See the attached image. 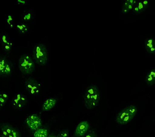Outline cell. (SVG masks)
Listing matches in <instances>:
<instances>
[{"instance_id":"e0dca14e","label":"cell","mask_w":155,"mask_h":137,"mask_svg":"<svg viewBox=\"0 0 155 137\" xmlns=\"http://www.w3.org/2000/svg\"><path fill=\"white\" fill-rule=\"evenodd\" d=\"M2 43H3V45L5 49L6 50H10L11 48V47L12 46V44L6 39L5 36H4L2 37Z\"/></svg>"},{"instance_id":"ffe728a7","label":"cell","mask_w":155,"mask_h":137,"mask_svg":"<svg viewBox=\"0 0 155 137\" xmlns=\"http://www.w3.org/2000/svg\"><path fill=\"white\" fill-rule=\"evenodd\" d=\"M84 137H97L96 133L94 131H91L89 132Z\"/></svg>"},{"instance_id":"8992f818","label":"cell","mask_w":155,"mask_h":137,"mask_svg":"<svg viewBox=\"0 0 155 137\" xmlns=\"http://www.w3.org/2000/svg\"><path fill=\"white\" fill-rule=\"evenodd\" d=\"M25 86L28 92L31 95H36L39 92L40 85L35 79L31 78L27 79Z\"/></svg>"},{"instance_id":"6da1fadb","label":"cell","mask_w":155,"mask_h":137,"mask_svg":"<svg viewBox=\"0 0 155 137\" xmlns=\"http://www.w3.org/2000/svg\"><path fill=\"white\" fill-rule=\"evenodd\" d=\"M84 105L87 109H92L96 107L100 101V92L96 86H88L83 97Z\"/></svg>"},{"instance_id":"2e32d148","label":"cell","mask_w":155,"mask_h":137,"mask_svg":"<svg viewBox=\"0 0 155 137\" xmlns=\"http://www.w3.org/2000/svg\"><path fill=\"white\" fill-rule=\"evenodd\" d=\"M8 95L5 93H1L0 95V107L2 108L7 103L8 100Z\"/></svg>"},{"instance_id":"7a4b0ae2","label":"cell","mask_w":155,"mask_h":137,"mask_svg":"<svg viewBox=\"0 0 155 137\" xmlns=\"http://www.w3.org/2000/svg\"><path fill=\"white\" fill-rule=\"evenodd\" d=\"M137 111V108L135 106H128L117 114L116 121L120 124L125 125L133 120L136 115Z\"/></svg>"},{"instance_id":"8fae6325","label":"cell","mask_w":155,"mask_h":137,"mask_svg":"<svg viewBox=\"0 0 155 137\" xmlns=\"http://www.w3.org/2000/svg\"><path fill=\"white\" fill-rule=\"evenodd\" d=\"M145 49L150 54L155 53V40L152 38H148L145 42Z\"/></svg>"},{"instance_id":"603a6c76","label":"cell","mask_w":155,"mask_h":137,"mask_svg":"<svg viewBox=\"0 0 155 137\" xmlns=\"http://www.w3.org/2000/svg\"><path fill=\"white\" fill-rule=\"evenodd\" d=\"M0 137H5V136H4L3 135L1 134V136H0Z\"/></svg>"},{"instance_id":"7402d4cb","label":"cell","mask_w":155,"mask_h":137,"mask_svg":"<svg viewBox=\"0 0 155 137\" xmlns=\"http://www.w3.org/2000/svg\"><path fill=\"white\" fill-rule=\"evenodd\" d=\"M47 137H57V136L56 135H50Z\"/></svg>"},{"instance_id":"d6986e66","label":"cell","mask_w":155,"mask_h":137,"mask_svg":"<svg viewBox=\"0 0 155 137\" xmlns=\"http://www.w3.org/2000/svg\"><path fill=\"white\" fill-rule=\"evenodd\" d=\"M56 136L57 137H69V131L67 129L63 130L61 131Z\"/></svg>"},{"instance_id":"7c38bea8","label":"cell","mask_w":155,"mask_h":137,"mask_svg":"<svg viewBox=\"0 0 155 137\" xmlns=\"http://www.w3.org/2000/svg\"><path fill=\"white\" fill-rule=\"evenodd\" d=\"M137 1L134 0H127L124 3L122 7V13L124 14H127L130 11L133 9Z\"/></svg>"},{"instance_id":"3957f363","label":"cell","mask_w":155,"mask_h":137,"mask_svg":"<svg viewBox=\"0 0 155 137\" xmlns=\"http://www.w3.org/2000/svg\"><path fill=\"white\" fill-rule=\"evenodd\" d=\"M33 56L36 63L40 65L43 66L47 63L48 61V52L47 48L43 44H38L34 48Z\"/></svg>"},{"instance_id":"9a60e30c","label":"cell","mask_w":155,"mask_h":137,"mask_svg":"<svg viewBox=\"0 0 155 137\" xmlns=\"http://www.w3.org/2000/svg\"><path fill=\"white\" fill-rule=\"evenodd\" d=\"M34 137H47L48 136V131L45 128H39L35 131Z\"/></svg>"},{"instance_id":"ac0fdd59","label":"cell","mask_w":155,"mask_h":137,"mask_svg":"<svg viewBox=\"0 0 155 137\" xmlns=\"http://www.w3.org/2000/svg\"><path fill=\"white\" fill-rule=\"evenodd\" d=\"M7 137H21V135L19 131L14 128Z\"/></svg>"},{"instance_id":"5b68a950","label":"cell","mask_w":155,"mask_h":137,"mask_svg":"<svg viewBox=\"0 0 155 137\" xmlns=\"http://www.w3.org/2000/svg\"><path fill=\"white\" fill-rule=\"evenodd\" d=\"M25 121L28 127L33 131L37 130L42 126V120L36 114H32L28 117Z\"/></svg>"},{"instance_id":"277c9868","label":"cell","mask_w":155,"mask_h":137,"mask_svg":"<svg viewBox=\"0 0 155 137\" xmlns=\"http://www.w3.org/2000/svg\"><path fill=\"white\" fill-rule=\"evenodd\" d=\"M19 68L24 74H30L33 72L35 64L31 57L28 55L24 54L22 55L19 58Z\"/></svg>"},{"instance_id":"9c48e42d","label":"cell","mask_w":155,"mask_h":137,"mask_svg":"<svg viewBox=\"0 0 155 137\" xmlns=\"http://www.w3.org/2000/svg\"><path fill=\"white\" fill-rule=\"evenodd\" d=\"M89 128V124L87 121H81L76 127L75 135L77 137L83 136L87 133Z\"/></svg>"},{"instance_id":"44dd1931","label":"cell","mask_w":155,"mask_h":137,"mask_svg":"<svg viewBox=\"0 0 155 137\" xmlns=\"http://www.w3.org/2000/svg\"><path fill=\"white\" fill-rule=\"evenodd\" d=\"M18 27H19L20 30L21 31L23 32H25V31H26L27 30V29L26 26L25 25H22L19 26H18Z\"/></svg>"},{"instance_id":"30bf717a","label":"cell","mask_w":155,"mask_h":137,"mask_svg":"<svg viewBox=\"0 0 155 137\" xmlns=\"http://www.w3.org/2000/svg\"><path fill=\"white\" fill-rule=\"evenodd\" d=\"M148 2L147 1H138L134 5L133 10L136 13H140L144 11L147 8Z\"/></svg>"},{"instance_id":"52a82bcc","label":"cell","mask_w":155,"mask_h":137,"mask_svg":"<svg viewBox=\"0 0 155 137\" xmlns=\"http://www.w3.org/2000/svg\"><path fill=\"white\" fill-rule=\"evenodd\" d=\"M27 98L24 95L18 94L15 96L12 101L14 109H20L25 107L27 103Z\"/></svg>"},{"instance_id":"5bb4252c","label":"cell","mask_w":155,"mask_h":137,"mask_svg":"<svg viewBox=\"0 0 155 137\" xmlns=\"http://www.w3.org/2000/svg\"><path fill=\"white\" fill-rule=\"evenodd\" d=\"M145 81L149 86H151L155 83V69L152 70L147 73Z\"/></svg>"},{"instance_id":"4fadbf2b","label":"cell","mask_w":155,"mask_h":137,"mask_svg":"<svg viewBox=\"0 0 155 137\" xmlns=\"http://www.w3.org/2000/svg\"><path fill=\"white\" fill-rule=\"evenodd\" d=\"M57 100L54 98H49L46 100L42 106V109L44 111H48L55 105Z\"/></svg>"},{"instance_id":"ba28073f","label":"cell","mask_w":155,"mask_h":137,"mask_svg":"<svg viewBox=\"0 0 155 137\" xmlns=\"http://www.w3.org/2000/svg\"><path fill=\"white\" fill-rule=\"evenodd\" d=\"M12 72V67L9 62L4 57L0 59V73L2 77L9 76Z\"/></svg>"}]
</instances>
